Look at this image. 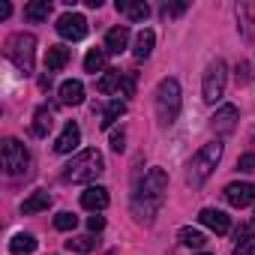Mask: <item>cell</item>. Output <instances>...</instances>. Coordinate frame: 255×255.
<instances>
[{
	"label": "cell",
	"mask_w": 255,
	"mask_h": 255,
	"mask_svg": "<svg viewBox=\"0 0 255 255\" xmlns=\"http://www.w3.org/2000/svg\"><path fill=\"white\" fill-rule=\"evenodd\" d=\"M165 192H168V174H165L162 168H150V171H147V177L141 180V186H138L135 198H132V213H135L138 219L150 222V219H153V213L162 207Z\"/></svg>",
	"instance_id": "6da1fadb"
},
{
	"label": "cell",
	"mask_w": 255,
	"mask_h": 255,
	"mask_svg": "<svg viewBox=\"0 0 255 255\" xmlns=\"http://www.w3.org/2000/svg\"><path fill=\"white\" fill-rule=\"evenodd\" d=\"M102 171H105L102 153H99V150H81V153L72 156V162L63 168V180H66V183H93Z\"/></svg>",
	"instance_id": "7a4b0ae2"
},
{
	"label": "cell",
	"mask_w": 255,
	"mask_h": 255,
	"mask_svg": "<svg viewBox=\"0 0 255 255\" xmlns=\"http://www.w3.org/2000/svg\"><path fill=\"white\" fill-rule=\"evenodd\" d=\"M219 159H222V144L219 141H210V144H204L192 159H189V171H186V180L192 183V186H201L213 171H216V165H219Z\"/></svg>",
	"instance_id": "3957f363"
},
{
	"label": "cell",
	"mask_w": 255,
	"mask_h": 255,
	"mask_svg": "<svg viewBox=\"0 0 255 255\" xmlns=\"http://www.w3.org/2000/svg\"><path fill=\"white\" fill-rule=\"evenodd\" d=\"M156 111L162 123H174V117L180 114V84L174 78H162L156 87Z\"/></svg>",
	"instance_id": "277c9868"
},
{
	"label": "cell",
	"mask_w": 255,
	"mask_h": 255,
	"mask_svg": "<svg viewBox=\"0 0 255 255\" xmlns=\"http://www.w3.org/2000/svg\"><path fill=\"white\" fill-rule=\"evenodd\" d=\"M6 57L21 69V72H33V57H36V39L30 33H15L6 42Z\"/></svg>",
	"instance_id": "5b68a950"
},
{
	"label": "cell",
	"mask_w": 255,
	"mask_h": 255,
	"mask_svg": "<svg viewBox=\"0 0 255 255\" xmlns=\"http://www.w3.org/2000/svg\"><path fill=\"white\" fill-rule=\"evenodd\" d=\"M0 156H3V171H6L9 177L27 174V168H30V153H27V147H24L21 141L6 138L3 147H0Z\"/></svg>",
	"instance_id": "8992f818"
},
{
	"label": "cell",
	"mask_w": 255,
	"mask_h": 255,
	"mask_svg": "<svg viewBox=\"0 0 255 255\" xmlns=\"http://www.w3.org/2000/svg\"><path fill=\"white\" fill-rule=\"evenodd\" d=\"M225 81H228V69L222 60H213L204 72V84H201V93H204V102H216L222 99L225 93Z\"/></svg>",
	"instance_id": "52a82bcc"
},
{
	"label": "cell",
	"mask_w": 255,
	"mask_h": 255,
	"mask_svg": "<svg viewBox=\"0 0 255 255\" xmlns=\"http://www.w3.org/2000/svg\"><path fill=\"white\" fill-rule=\"evenodd\" d=\"M57 33H60L63 39L78 42V39L87 36V18L78 15V12H66V15H60V18H57Z\"/></svg>",
	"instance_id": "ba28073f"
},
{
	"label": "cell",
	"mask_w": 255,
	"mask_h": 255,
	"mask_svg": "<svg viewBox=\"0 0 255 255\" xmlns=\"http://www.w3.org/2000/svg\"><path fill=\"white\" fill-rule=\"evenodd\" d=\"M210 126H213V132H219V135L234 132V126H237V108H234V105H222V108L210 117Z\"/></svg>",
	"instance_id": "9c48e42d"
},
{
	"label": "cell",
	"mask_w": 255,
	"mask_h": 255,
	"mask_svg": "<svg viewBox=\"0 0 255 255\" xmlns=\"http://www.w3.org/2000/svg\"><path fill=\"white\" fill-rule=\"evenodd\" d=\"M225 198L231 207H249L255 201V186L252 183H231L225 189Z\"/></svg>",
	"instance_id": "30bf717a"
},
{
	"label": "cell",
	"mask_w": 255,
	"mask_h": 255,
	"mask_svg": "<svg viewBox=\"0 0 255 255\" xmlns=\"http://www.w3.org/2000/svg\"><path fill=\"white\" fill-rule=\"evenodd\" d=\"M78 144H81V129H78V123H66L63 126V132H60V138L54 141V150L57 153H72V150H78Z\"/></svg>",
	"instance_id": "8fae6325"
},
{
	"label": "cell",
	"mask_w": 255,
	"mask_h": 255,
	"mask_svg": "<svg viewBox=\"0 0 255 255\" xmlns=\"http://www.w3.org/2000/svg\"><path fill=\"white\" fill-rule=\"evenodd\" d=\"M198 219H201V225H207V228L216 231V234H228V228H231L228 216H225L222 210H216V207H204V210L198 213Z\"/></svg>",
	"instance_id": "7c38bea8"
},
{
	"label": "cell",
	"mask_w": 255,
	"mask_h": 255,
	"mask_svg": "<svg viewBox=\"0 0 255 255\" xmlns=\"http://www.w3.org/2000/svg\"><path fill=\"white\" fill-rule=\"evenodd\" d=\"M126 45H129V27L126 24H117L105 33V51L120 54V51H126Z\"/></svg>",
	"instance_id": "4fadbf2b"
},
{
	"label": "cell",
	"mask_w": 255,
	"mask_h": 255,
	"mask_svg": "<svg viewBox=\"0 0 255 255\" xmlns=\"http://www.w3.org/2000/svg\"><path fill=\"white\" fill-rule=\"evenodd\" d=\"M81 204L87 210H105L108 207V189L105 186H87L81 192Z\"/></svg>",
	"instance_id": "5bb4252c"
},
{
	"label": "cell",
	"mask_w": 255,
	"mask_h": 255,
	"mask_svg": "<svg viewBox=\"0 0 255 255\" xmlns=\"http://www.w3.org/2000/svg\"><path fill=\"white\" fill-rule=\"evenodd\" d=\"M117 12H123L129 21H144L147 15H150V6L147 3H135V0H117Z\"/></svg>",
	"instance_id": "9a60e30c"
},
{
	"label": "cell",
	"mask_w": 255,
	"mask_h": 255,
	"mask_svg": "<svg viewBox=\"0 0 255 255\" xmlns=\"http://www.w3.org/2000/svg\"><path fill=\"white\" fill-rule=\"evenodd\" d=\"M69 63V48L66 45H48L45 51V69L48 72H60Z\"/></svg>",
	"instance_id": "2e32d148"
},
{
	"label": "cell",
	"mask_w": 255,
	"mask_h": 255,
	"mask_svg": "<svg viewBox=\"0 0 255 255\" xmlns=\"http://www.w3.org/2000/svg\"><path fill=\"white\" fill-rule=\"evenodd\" d=\"M60 102L63 105H81L84 102V84L81 81H63L60 84Z\"/></svg>",
	"instance_id": "e0dca14e"
},
{
	"label": "cell",
	"mask_w": 255,
	"mask_h": 255,
	"mask_svg": "<svg viewBox=\"0 0 255 255\" xmlns=\"http://www.w3.org/2000/svg\"><path fill=\"white\" fill-rule=\"evenodd\" d=\"M51 207V195L45 192V189H36L24 204H21V213L24 216H33V213H42V210H48Z\"/></svg>",
	"instance_id": "ac0fdd59"
},
{
	"label": "cell",
	"mask_w": 255,
	"mask_h": 255,
	"mask_svg": "<svg viewBox=\"0 0 255 255\" xmlns=\"http://www.w3.org/2000/svg\"><path fill=\"white\" fill-rule=\"evenodd\" d=\"M51 126H54V114L42 105V108H36V117H33V135H39V138H45L48 132H51Z\"/></svg>",
	"instance_id": "d6986e66"
},
{
	"label": "cell",
	"mask_w": 255,
	"mask_h": 255,
	"mask_svg": "<svg viewBox=\"0 0 255 255\" xmlns=\"http://www.w3.org/2000/svg\"><path fill=\"white\" fill-rule=\"evenodd\" d=\"M123 75L126 72H120V69H108L99 81H96V87H99V93H114V90H120V84H123Z\"/></svg>",
	"instance_id": "ffe728a7"
},
{
	"label": "cell",
	"mask_w": 255,
	"mask_h": 255,
	"mask_svg": "<svg viewBox=\"0 0 255 255\" xmlns=\"http://www.w3.org/2000/svg\"><path fill=\"white\" fill-rule=\"evenodd\" d=\"M51 15V3L48 0H33V3L24 6V18L27 21H45Z\"/></svg>",
	"instance_id": "44dd1931"
},
{
	"label": "cell",
	"mask_w": 255,
	"mask_h": 255,
	"mask_svg": "<svg viewBox=\"0 0 255 255\" xmlns=\"http://www.w3.org/2000/svg\"><path fill=\"white\" fill-rule=\"evenodd\" d=\"M123 114H126V102L111 99V102H108V108H105V114H102V129H111V126H114Z\"/></svg>",
	"instance_id": "7402d4cb"
},
{
	"label": "cell",
	"mask_w": 255,
	"mask_h": 255,
	"mask_svg": "<svg viewBox=\"0 0 255 255\" xmlns=\"http://www.w3.org/2000/svg\"><path fill=\"white\" fill-rule=\"evenodd\" d=\"M33 249H36V237L33 234H15L9 240V252H15V255H30Z\"/></svg>",
	"instance_id": "603a6c76"
},
{
	"label": "cell",
	"mask_w": 255,
	"mask_h": 255,
	"mask_svg": "<svg viewBox=\"0 0 255 255\" xmlns=\"http://www.w3.org/2000/svg\"><path fill=\"white\" fill-rule=\"evenodd\" d=\"M153 42H156L153 30H141V33L135 36V57H138V60L150 57V51H153Z\"/></svg>",
	"instance_id": "cb8c5ba5"
},
{
	"label": "cell",
	"mask_w": 255,
	"mask_h": 255,
	"mask_svg": "<svg viewBox=\"0 0 255 255\" xmlns=\"http://www.w3.org/2000/svg\"><path fill=\"white\" fill-rule=\"evenodd\" d=\"M177 237H180V243L189 246V249H204V246H207V237H204L201 231H195V228H180Z\"/></svg>",
	"instance_id": "d4e9b609"
},
{
	"label": "cell",
	"mask_w": 255,
	"mask_h": 255,
	"mask_svg": "<svg viewBox=\"0 0 255 255\" xmlns=\"http://www.w3.org/2000/svg\"><path fill=\"white\" fill-rule=\"evenodd\" d=\"M84 69L93 72V75H96L99 69H105V51H102V48H90L87 57H84Z\"/></svg>",
	"instance_id": "484cf974"
},
{
	"label": "cell",
	"mask_w": 255,
	"mask_h": 255,
	"mask_svg": "<svg viewBox=\"0 0 255 255\" xmlns=\"http://www.w3.org/2000/svg\"><path fill=\"white\" fill-rule=\"evenodd\" d=\"M66 249H69V252H93V249H96V240H93L90 234L69 237V240H66Z\"/></svg>",
	"instance_id": "4316f807"
},
{
	"label": "cell",
	"mask_w": 255,
	"mask_h": 255,
	"mask_svg": "<svg viewBox=\"0 0 255 255\" xmlns=\"http://www.w3.org/2000/svg\"><path fill=\"white\" fill-rule=\"evenodd\" d=\"M75 225H78V216L69 213V210H60V213L54 216V228H57V231H72Z\"/></svg>",
	"instance_id": "83f0119b"
},
{
	"label": "cell",
	"mask_w": 255,
	"mask_h": 255,
	"mask_svg": "<svg viewBox=\"0 0 255 255\" xmlns=\"http://www.w3.org/2000/svg\"><path fill=\"white\" fill-rule=\"evenodd\" d=\"M120 90H123V96H132V93H135V75H132V72H126V75H123Z\"/></svg>",
	"instance_id": "f1b7e54d"
},
{
	"label": "cell",
	"mask_w": 255,
	"mask_h": 255,
	"mask_svg": "<svg viewBox=\"0 0 255 255\" xmlns=\"http://www.w3.org/2000/svg\"><path fill=\"white\" fill-rule=\"evenodd\" d=\"M123 147H126V135H123V129H120V132H111V150H114V153H123Z\"/></svg>",
	"instance_id": "f546056e"
},
{
	"label": "cell",
	"mask_w": 255,
	"mask_h": 255,
	"mask_svg": "<svg viewBox=\"0 0 255 255\" xmlns=\"http://www.w3.org/2000/svg\"><path fill=\"white\" fill-rule=\"evenodd\" d=\"M237 168H240V171H252V168H255V153H243L240 162H237Z\"/></svg>",
	"instance_id": "4dcf8cb0"
},
{
	"label": "cell",
	"mask_w": 255,
	"mask_h": 255,
	"mask_svg": "<svg viewBox=\"0 0 255 255\" xmlns=\"http://www.w3.org/2000/svg\"><path fill=\"white\" fill-rule=\"evenodd\" d=\"M234 255H255V237H252V240H246V243H237Z\"/></svg>",
	"instance_id": "1f68e13d"
},
{
	"label": "cell",
	"mask_w": 255,
	"mask_h": 255,
	"mask_svg": "<svg viewBox=\"0 0 255 255\" xmlns=\"http://www.w3.org/2000/svg\"><path fill=\"white\" fill-rule=\"evenodd\" d=\"M87 228H90V231H102V228H105V219H102V216H90V219H87Z\"/></svg>",
	"instance_id": "d6a6232c"
},
{
	"label": "cell",
	"mask_w": 255,
	"mask_h": 255,
	"mask_svg": "<svg viewBox=\"0 0 255 255\" xmlns=\"http://www.w3.org/2000/svg\"><path fill=\"white\" fill-rule=\"evenodd\" d=\"M9 12H12V6H9V3H0V21L9 18Z\"/></svg>",
	"instance_id": "836d02e7"
},
{
	"label": "cell",
	"mask_w": 255,
	"mask_h": 255,
	"mask_svg": "<svg viewBox=\"0 0 255 255\" xmlns=\"http://www.w3.org/2000/svg\"><path fill=\"white\" fill-rule=\"evenodd\" d=\"M252 225H255V219H252Z\"/></svg>",
	"instance_id": "e575fe53"
},
{
	"label": "cell",
	"mask_w": 255,
	"mask_h": 255,
	"mask_svg": "<svg viewBox=\"0 0 255 255\" xmlns=\"http://www.w3.org/2000/svg\"><path fill=\"white\" fill-rule=\"evenodd\" d=\"M201 255H207V252H201Z\"/></svg>",
	"instance_id": "d590c367"
}]
</instances>
